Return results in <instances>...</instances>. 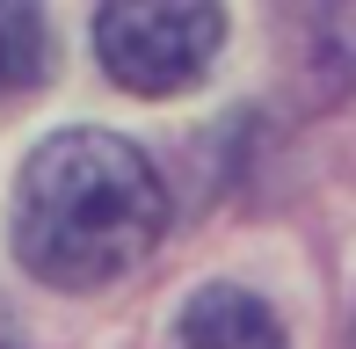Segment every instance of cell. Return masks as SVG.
I'll return each mask as SVG.
<instances>
[{
	"instance_id": "obj_2",
	"label": "cell",
	"mask_w": 356,
	"mask_h": 349,
	"mask_svg": "<svg viewBox=\"0 0 356 349\" xmlns=\"http://www.w3.org/2000/svg\"><path fill=\"white\" fill-rule=\"evenodd\" d=\"M218 44H225V15L189 8V0H131V8L95 15V51H102L109 81L131 95H175L204 81Z\"/></svg>"
},
{
	"instance_id": "obj_4",
	"label": "cell",
	"mask_w": 356,
	"mask_h": 349,
	"mask_svg": "<svg viewBox=\"0 0 356 349\" xmlns=\"http://www.w3.org/2000/svg\"><path fill=\"white\" fill-rule=\"evenodd\" d=\"M51 73V29L37 8H0V95H22Z\"/></svg>"
},
{
	"instance_id": "obj_5",
	"label": "cell",
	"mask_w": 356,
	"mask_h": 349,
	"mask_svg": "<svg viewBox=\"0 0 356 349\" xmlns=\"http://www.w3.org/2000/svg\"><path fill=\"white\" fill-rule=\"evenodd\" d=\"M0 349H29V342H22V327H15L8 313H0Z\"/></svg>"
},
{
	"instance_id": "obj_1",
	"label": "cell",
	"mask_w": 356,
	"mask_h": 349,
	"mask_svg": "<svg viewBox=\"0 0 356 349\" xmlns=\"http://www.w3.org/2000/svg\"><path fill=\"white\" fill-rule=\"evenodd\" d=\"M168 226V189L153 161L117 131H58L22 161L8 241L37 284L95 291L153 255Z\"/></svg>"
},
{
	"instance_id": "obj_3",
	"label": "cell",
	"mask_w": 356,
	"mask_h": 349,
	"mask_svg": "<svg viewBox=\"0 0 356 349\" xmlns=\"http://www.w3.org/2000/svg\"><path fill=\"white\" fill-rule=\"evenodd\" d=\"M168 349H284V327H277V313H269L254 291H240V284H204V291L175 313Z\"/></svg>"
}]
</instances>
